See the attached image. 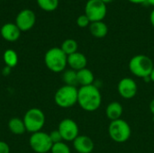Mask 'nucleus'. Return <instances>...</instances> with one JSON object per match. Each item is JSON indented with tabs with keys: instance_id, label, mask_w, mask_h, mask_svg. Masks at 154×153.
Masks as SVG:
<instances>
[{
	"instance_id": "1",
	"label": "nucleus",
	"mask_w": 154,
	"mask_h": 153,
	"mask_svg": "<svg viewBox=\"0 0 154 153\" xmlns=\"http://www.w3.org/2000/svg\"><path fill=\"white\" fill-rule=\"evenodd\" d=\"M102 102V96L99 89L94 86L80 87L78 91V104L87 112L97 111Z\"/></svg>"
},
{
	"instance_id": "2",
	"label": "nucleus",
	"mask_w": 154,
	"mask_h": 153,
	"mask_svg": "<svg viewBox=\"0 0 154 153\" xmlns=\"http://www.w3.org/2000/svg\"><path fill=\"white\" fill-rule=\"evenodd\" d=\"M129 69L131 73L137 77L144 79H149L150 74L154 68V64L152 59L143 54H138L134 56L129 61Z\"/></svg>"
},
{
	"instance_id": "3",
	"label": "nucleus",
	"mask_w": 154,
	"mask_h": 153,
	"mask_svg": "<svg viewBox=\"0 0 154 153\" xmlns=\"http://www.w3.org/2000/svg\"><path fill=\"white\" fill-rule=\"evenodd\" d=\"M44 62L46 67L52 72H62L68 65V56L60 48H51L45 53Z\"/></svg>"
},
{
	"instance_id": "4",
	"label": "nucleus",
	"mask_w": 154,
	"mask_h": 153,
	"mask_svg": "<svg viewBox=\"0 0 154 153\" xmlns=\"http://www.w3.org/2000/svg\"><path fill=\"white\" fill-rule=\"evenodd\" d=\"M108 134L114 142L123 143L130 139L132 130L129 124L121 118L110 123L108 126Z\"/></svg>"
},
{
	"instance_id": "5",
	"label": "nucleus",
	"mask_w": 154,
	"mask_h": 153,
	"mask_svg": "<svg viewBox=\"0 0 154 153\" xmlns=\"http://www.w3.org/2000/svg\"><path fill=\"white\" fill-rule=\"evenodd\" d=\"M78 91L76 87L64 85L60 87L54 96L56 105L62 108H69L78 103Z\"/></svg>"
},
{
	"instance_id": "6",
	"label": "nucleus",
	"mask_w": 154,
	"mask_h": 153,
	"mask_svg": "<svg viewBox=\"0 0 154 153\" xmlns=\"http://www.w3.org/2000/svg\"><path fill=\"white\" fill-rule=\"evenodd\" d=\"M23 120L26 131L34 133L40 132L42 129L45 124V115L41 109L31 108L25 113Z\"/></svg>"
},
{
	"instance_id": "7",
	"label": "nucleus",
	"mask_w": 154,
	"mask_h": 153,
	"mask_svg": "<svg viewBox=\"0 0 154 153\" xmlns=\"http://www.w3.org/2000/svg\"><path fill=\"white\" fill-rule=\"evenodd\" d=\"M107 13V7L101 0H88L85 5V14L90 23L103 21Z\"/></svg>"
},
{
	"instance_id": "8",
	"label": "nucleus",
	"mask_w": 154,
	"mask_h": 153,
	"mask_svg": "<svg viewBox=\"0 0 154 153\" xmlns=\"http://www.w3.org/2000/svg\"><path fill=\"white\" fill-rule=\"evenodd\" d=\"M29 143L31 148L37 153L49 152L53 145L50 134L41 131L32 134Z\"/></svg>"
},
{
	"instance_id": "9",
	"label": "nucleus",
	"mask_w": 154,
	"mask_h": 153,
	"mask_svg": "<svg viewBox=\"0 0 154 153\" xmlns=\"http://www.w3.org/2000/svg\"><path fill=\"white\" fill-rule=\"evenodd\" d=\"M58 130L61 134L62 140L66 142H73L79 136V126L72 119H63L60 123Z\"/></svg>"
},
{
	"instance_id": "10",
	"label": "nucleus",
	"mask_w": 154,
	"mask_h": 153,
	"mask_svg": "<svg viewBox=\"0 0 154 153\" xmlns=\"http://www.w3.org/2000/svg\"><path fill=\"white\" fill-rule=\"evenodd\" d=\"M36 16L33 11L30 9H23L16 16L15 24L21 32H26L31 30L35 24Z\"/></svg>"
},
{
	"instance_id": "11",
	"label": "nucleus",
	"mask_w": 154,
	"mask_h": 153,
	"mask_svg": "<svg viewBox=\"0 0 154 153\" xmlns=\"http://www.w3.org/2000/svg\"><path fill=\"white\" fill-rule=\"evenodd\" d=\"M117 90L119 95L125 99H131L134 97L138 91V87L136 82L131 78H122L117 86Z\"/></svg>"
},
{
	"instance_id": "12",
	"label": "nucleus",
	"mask_w": 154,
	"mask_h": 153,
	"mask_svg": "<svg viewBox=\"0 0 154 153\" xmlns=\"http://www.w3.org/2000/svg\"><path fill=\"white\" fill-rule=\"evenodd\" d=\"M73 147L79 153H91L94 150L92 139L87 135H79L73 141Z\"/></svg>"
},
{
	"instance_id": "13",
	"label": "nucleus",
	"mask_w": 154,
	"mask_h": 153,
	"mask_svg": "<svg viewBox=\"0 0 154 153\" xmlns=\"http://www.w3.org/2000/svg\"><path fill=\"white\" fill-rule=\"evenodd\" d=\"M1 35L7 41H15L21 35V31L15 23H7L1 28Z\"/></svg>"
},
{
	"instance_id": "14",
	"label": "nucleus",
	"mask_w": 154,
	"mask_h": 153,
	"mask_svg": "<svg viewBox=\"0 0 154 153\" xmlns=\"http://www.w3.org/2000/svg\"><path fill=\"white\" fill-rule=\"evenodd\" d=\"M88 60L86 56L81 52H75L68 56V65L70 67L71 69L79 71L82 69L87 68Z\"/></svg>"
},
{
	"instance_id": "15",
	"label": "nucleus",
	"mask_w": 154,
	"mask_h": 153,
	"mask_svg": "<svg viewBox=\"0 0 154 153\" xmlns=\"http://www.w3.org/2000/svg\"><path fill=\"white\" fill-rule=\"evenodd\" d=\"M123 112L124 109L122 105L116 101L111 102L110 104H108V106L106 108V115L111 122L121 119Z\"/></svg>"
},
{
	"instance_id": "16",
	"label": "nucleus",
	"mask_w": 154,
	"mask_h": 153,
	"mask_svg": "<svg viewBox=\"0 0 154 153\" xmlns=\"http://www.w3.org/2000/svg\"><path fill=\"white\" fill-rule=\"evenodd\" d=\"M89 31L95 38L101 39L106 36L108 32V27L103 21L93 22L89 24Z\"/></svg>"
},
{
	"instance_id": "17",
	"label": "nucleus",
	"mask_w": 154,
	"mask_h": 153,
	"mask_svg": "<svg viewBox=\"0 0 154 153\" xmlns=\"http://www.w3.org/2000/svg\"><path fill=\"white\" fill-rule=\"evenodd\" d=\"M77 78H78V84L80 85L81 87L93 85L95 80L93 72L87 68L77 71Z\"/></svg>"
},
{
	"instance_id": "18",
	"label": "nucleus",
	"mask_w": 154,
	"mask_h": 153,
	"mask_svg": "<svg viewBox=\"0 0 154 153\" xmlns=\"http://www.w3.org/2000/svg\"><path fill=\"white\" fill-rule=\"evenodd\" d=\"M8 127H9V130L11 131V133L14 134H16V135L23 134L26 131L23 120H21L20 118H17V117L12 118L9 121Z\"/></svg>"
},
{
	"instance_id": "19",
	"label": "nucleus",
	"mask_w": 154,
	"mask_h": 153,
	"mask_svg": "<svg viewBox=\"0 0 154 153\" xmlns=\"http://www.w3.org/2000/svg\"><path fill=\"white\" fill-rule=\"evenodd\" d=\"M3 59H4V61L5 63V65L9 68H14L17 65V62H18V56H17V53L14 50H6L5 52H4V55H3Z\"/></svg>"
},
{
	"instance_id": "20",
	"label": "nucleus",
	"mask_w": 154,
	"mask_h": 153,
	"mask_svg": "<svg viewBox=\"0 0 154 153\" xmlns=\"http://www.w3.org/2000/svg\"><path fill=\"white\" fill-rule=\"evenodd\" d=\"M60 49L67 56H69L78 51V42L73 39H67L62 42Z\"/></svg>"
},
{
	"instance_id": "21",
	"label": "nucleus",
	"mask_w": 154,
	"mask_h": 153,
	"mask_svg": "<svg viewBox=\"0 0 154 153\" xmlns=\"http://www.w3.org/2000/svg\"><path fill=\"white\" fill-rule=\"evenodd\" d=\"M62 79L67 86L76 87L78 84V78H77V71L73 69H68L64 71L62 75Z\"/></svg>"
},
{
	"instance_id": "22",
	"label": "nucleus",
	"mask_w": 154,
	"mask_h": 153,
	"mask_svg": "<svg viewBox=\"0 0 154 153\" xmlns=\"http://www.w3.org/2000/svg\"><path fill=\"white\" fill-rule=\"evenodd\" d=\"M37 4L42 10L46 12H51L57 9L59 5V0H37Z\"/></svg>"
},
{
	"instance_id": "23",
	"label": "nucleus",
	"mask_w": 154,
	"mask_h": 153,
	"mask_svg": "<svg viewBox=\"0 0 154 153\" xmlns=\"http://www.w3.org/2000/svg\"><path fill=\"white\" fill-rule=\"evenodd\" d=\"M51 153H70L69 147L63 142L54 143L51 150Z\"/></svg>"
},
{
	"instance_id": "24",
	"label": "nucleus",
	"mask_w": 154,
	"mask_h": 153,
	"mask_svg": "<svg viewBox=\"0 0 154 153\" xmlns=\"http://www.w3.org/2000/svg\"><path fill=\"white\" fill-rule=\"evenodd\" d=\"M77 24L80 28H86V27L89 26L90 21H89L88 17L86 14H81L77 19Z\"/></svg>"
},
{
	"instance_id": "25",
	"label": "nucleus",
	"mask_w": 154,
	"mask_h": 153,
	"mask_svg": "<svg viewBox=\"0 0 154 153\" xmlns=\"http://www.w3.org/2000/svg\"><path fill=\"white\" fill-rule=\"evenodd\" d=\"M50 138L52 142V143H58V142H62V137H61V134L59 132V130H54L52 131L51 133H50Z\"/></svg>"
},
{
	"instance_id": "26",
	"label": "nucleus",
	"mask_w": 154,
	"mask_h": 153,
	"mask_svg": "<svg viewBox=\"0 0 154 153\" xmlns=\"http://www.w3.org/2000/svg\"><path fill=\"white\" fill-rule=\"evenodd\" d=\"M0 153H10V148L5 142L0 141Z\"/></svg>"
},
{
	"instance_id": "27",
	"label": "nucleus",
	"mask_w": 154,
	"mask_h": 153,
	"mask_svg": "<svg viewBox=\"0 0 154 153\" xmlns=\"http://www.w3.org/2000/svg\"><path fill=\"white\" fill-rule=\"evenodd\" d=\"M133 4H146V0H128Z\"/></svg>"
},
{
	"instance_id": "28",
	"label": "nucleus",
	"mask_w": 154,
	"mask_h": 153,
	"mask_svg": "<svg viewBox=\"0 0 154 153\" xmlns=\"http://www.w3.org/2000/svg\"><path fill=\"white\" fill-rule=\"evenodd\" d=\"M150 22H151L152 25L154 27V9L150 14Z\"/></svg>"
},
{
	"instance_id": "29",
	"label": "nucleus",
	"mask_w": 154,
	"mask_h": 153,
	"mask_svg": "<svg viewBox=\"0 0 154 153\" xmlns=\"http://www.w3.org/2000/svg\"><path fill=\"white\" fill-rule=\"evenodd\" d=\"M150 111L154 116V99H152L150 103Z\"/></svg>"
},
{
	"instance_id": "30",
	"label": "nucleus",
	"mask_w": 154,
	"mask_h": 153,
	"mask_svg": "<svg viewBox=\"0 0 154 153\" xmlns=\"http://www.w3.org/2000/svg\"><path fill=\"white\" fill-rule=\"evenodd\" d=\"M150 81H152L154 82V68L152 69V72H151V74H150Z\"/></svg>"
},
{
	"instance_id": "31",
	"label": "nucleus",
	"mask_w": 154,
	"mask_h": 153,
	"mask_svg": "<svg viewBox=\"0 0 154 153\" xmlns=\"http://www.w3.org/2000/svg\"><path fill=\"white\" fill-rule=\"evenodd\" d=\"M146 4L154 7V0H146Z\"/></svg>"
},
{
	"instance_id": "32",
	"label": "nucleus",
	"mask_w": 154,
	"mask_h": 153,
	"mask_svg": "<svg viewBox=\"0 0 154 153\" xmlns=\"http://www.w3.org/2000/svg\"><path fill=\"white\" fill-rule=\"evenodd\" d=\"M101 1H102L103 3H105V4L106 5V4H108V3H111V2H113L114 0H101Z\"/></svg>"
}]
</instances>
